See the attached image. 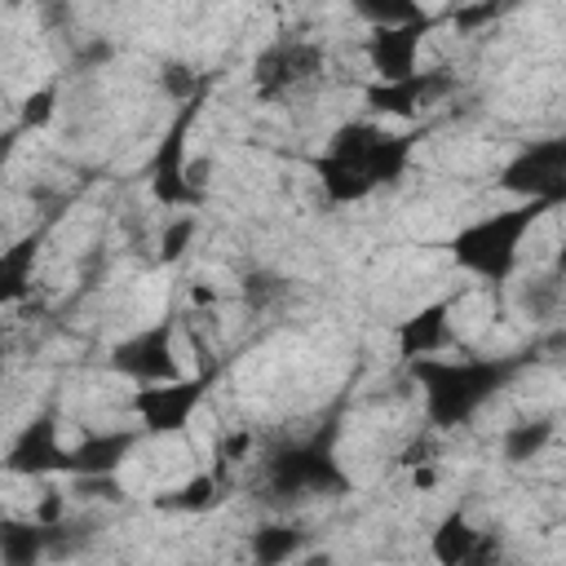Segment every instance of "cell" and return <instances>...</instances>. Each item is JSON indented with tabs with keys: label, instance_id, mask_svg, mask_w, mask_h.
Returning a JSON list of instances; mask_svg holds the SVG:
<instances>
[{
	"label": "cell",
	"instance_id": "22",
	"mask_svg": "<svg viewBox=\"0 0 566 566\" xmlns=\"http://www.w3.org/2000/svg\"><path fill=\"white\" fill-rule=\"evenodd\" d=\"M190 234H195V217H181V221H172V226L164 230V243H159V256H164V261H172V256H181V252H186V243H190Z\"/></svg>",
	"mask_w": 566,
	"mask_h": 566
},
{
	"label": "cell",
	"instance_id": "18",
	"mask_svg": "<svg viewBox=\"0 0 566 566\" xmlns=\"http://www.w3.org/2000/svg\"><path fill=\"white\" fill-rule=\"evenodd\" d=\"M296 548H301V531H292V526H261V531L248 539V553H252L256 562H265V566L296 557Z\"/></svg>",
	"mask_w": 566,
	"mask_h": 566
},
{
	"label": "cell",
	"instance_id": "8",
	"mask_svg": "<svg viewBox=\"0 0 566 566\" xmlns=\"http://www.w3.org/2000/svg\"><path fill=\"white\" fill-rule=\"evenodd\" d=\"M429 27H433V22H429L424 13L411 18V22L376 27L371 40H367V62H371V71H376L380 80H407L411 71H420L416 57H420V40H424Z\"/></svg>",
	"mask_w": 566,
	"mask_h": 566
},
{
	"label": "cell",
	"instance_id": "28",
	"mask_svg": "<svg viewBox=\"0 0 566 566\" xmlns=\"http://www.w3.org/2000/svg\"><path fill=\"white\" fill-rule=\"evenodd\" d=\"M0 367H4V340H0Z\"/></svg>",
	"mask_w": 566,
	"mask_h": 566
},
{
	"label": "cell",
	"instance_id": "6",
	"mask_svg": "<svg viewBox=\"0 0 566 566\" xmlns=\"http://www.w3.org/2000/svg\"><path fill=\"white\" fill-rule=\"evenodd\" d=\"M172 332H177V323L164 318V323H155V327L128 336L124 345H115L111 363H115L124 376L142 380V385L172 380V376H181V367H177V349H172Z\"/></svg>",
	"mask_w": 566,
	"mask_h": 566
},
{
	"label": "cell",
	"instance_id": "7",
	"mask_svg": "<svg viewBox=\"0 0 566 566\" xmlns=\"http://www.w3.org/2000/svg\"><path fill=\"white\" fill-rule=\"evenodd\" d=\"M504 186L517 190V195H526V199L557 203L562 199V186H566V142H535L531 150H522L509 164Z\"/></svg>",
	"mask_w": 566,
	"mask_h": 566
},
{
	"label": "cell",
	"instance_id": "15",
	"mask_svg": "<svg viewBox=\"0 0 566 566\" xmlns=\"http://www.w3.org/2000/svg\"><path fill=\"white\" fill-rule=\"evenodd\" d=\"M35 252H40V234H27L13 248H0V305H13L31 292Z\"/></svg>",
	"mask_w": 566,
	"mask_h": 566
},
{
	"label": "cell",
	"instance_id": "2",
	"mask_svg": "<svg viewBox=\"0 0 566 566\" xmlns=\"http://www.w3.org/2000/svg\"><path fill=\"white\" fill-rule=\"evenodd\" d=\"M544 208H553V203H548V199H522V203L509 208V212L478 217L473 226H464V230L455 234V243H451L455 261H460L464 270H473L478 279H486V283H504V279L513 274V265H517V248H522L526 230L535 226V217H539Z\"/></svg>",
	"mask_w": 566,
	"mask_h": 566
},
{
	"label": "cell",
	"instance_id": "20",
	"mask_svg": "<svg viewBox=\"0 0 566 566\" xmlns=\"http://www.w3.org/2000/svg\"><path fill=\"white\" fill-rule=\"evenodd\" d=\"M354 9H358L371 27H394V22L420 18V4H416V0H354Z\"/></svg>",
	"mask_w": 566,
	"mask_h": 566
},
{
	"label": "cell",
	"instance_id": "26",
	"mask_svg": "<svg viewBox=\"0 0 566 566\" xmlns=\"http://www.w3.org/2000/svg\"><path fill=\"white\" fill-rule=\"evenodd\" d=\"M411 486H416V491H433V486H438V469H433V460L411 464Z\"/></svg>",
	"mask_w": 566,
	"mask_h": 566
},
{
	"label": "cell",
	"instance_id": "16",
	"mask_svg": "<svg viewBox=\"0 0 566 566\" xmlns=\"http://www.w3.org/2000/svg\"><path fill=\"white\" fill-rule=\"evenodd\" d=\"M40 553H49V526L31 522H0V562L9 566H27Z\"/></svg>",
	"mask_w": 566,
	"mask_h": 566
},
{
	"label": "cell",
	"instance_id": "25",
	"mask_svg": "<svg viewBox=\"0 0 566 566\" xmlns=\"http://www.w3.org/2000/svg\"><path fill=\"white\" fill-rule=\"evenodd\" d=\"M252 451V429H234L221 438V464H239Z\"/></svg>",
	"mask_w": 566,
	"mask_h": 566
},
{
	"label": "cell",
	"instance_id": "13",
	"mask_svg": "<svg viewBox=\"0 0 566 566\" xmlns=\"http://www.w3.org/2000/svg\"><path fill=\"white\" fill-rule=\"evenodd\" d=\"M447 314H451V305L442 301V305H429V310L402 318V327H398L402 358H429V354H438L447 345V332H451V318Z\"/></svg>",
	"mask_w": 566,
	"mask_h": 566
},
{
	"label": "cell",
	"instance_id": "12",
	"mask_svg": "<svg viewBox=\"0 0 566 566\" xmlns=\"http://www.w3.org/2000/svg\"><path fill=\"white\" fill-rule=\"evenodd\" d=\"M429 553H433L438 562H447V566H473V562H486V557L495 553V539L482 535V531H473V526L464 522V513H451V517L433 531Z\"/></svg>",
	"mask_w": 566,
	"mask_h": 566
},
{
	"label": "cell",
	"instance_id": "27",
	"mask_svg": "<svg viewBox=\"0 0 566 566\" xmlns=\"http://www.w3.org/2000/svg\"><path fill=\"white\" fill-rule=\"evenodd\" d=\"M190 301H195V305H212V301H217V287H195Z\"/></svg>",
	"mask_w": 566,
	"mask_h": 566
},
{
	"label": "cell",
	"instance_id": "9",
	"mask_svg": "<svg viewBox=\"0 0 566 566\" xmlns=\"http://www.w3.org/2000/svg\"><path fill=\"white\" fill-rule=\"evenodd\" d=\"M318 71H323V49L318 44L283 40L256 62V84H261V93H283V88H292V84H301Z\"/></svg>",
	"mask_w": 566,
	"mask_h": 566
},
{
	"label": "cell",
	"instance_id": "19",
	"mask_svg": "<svg viewBox=\"0 0 566 566\" xmlns=\"http://www.w3.org/2000/svg\"><path fill=\"white\" fill-rule=\"evenodd\" d=\"M553 438V420H526L504 433V460H535Z\"/></svg>",
	"mask_w": 566,
	"mask_h": 566
},
{
	"label": "cell",
	"instance_id": "14",
	"mask_svg": "<svg viewBox=\"0 0 566 566\" xmlns=\"http://www.w3.org/2000/svg\"><path fill=\"white\" fill-rule=\"evenodd\" d=\"M318 186H323V195L332 203H358V199H367L376 190V181H371V172L363 164L332 159V155L318 159Z\"/></svg>",
	"mask_w": 566,
	"mask_h": 566
},
{
	"label": "cell",
	"instance_id": "1",
	"mask_svg": "<svg viewBox=\"0 0 566 566\" xmlns=\"http://www.w3.org/2000/svg\"><path fill=\"white\" fill-rule=\"evenodd\" d=\"M416 363V380L424 385V411L433 424H460L469 420L517 367L522 358H460V363H438L429 358H411Z\"/></svg>",
	"mask_w": 566,
	"mask_h": 566
},
{
	"label": "cell",
	"instance_id": "3",
	"mask_svg": "<svg viewBox=\"0 0 566 566\" xmlns=\"http://www.w3.org/2000/svg\"><path fill=\"white\" fill-rule=\"evenodd\" d=\"M195 111H199V97H186L177 124L164 133V142L155 150V164H150V195L164 208H190V203H199V190L186 181V128H190Z\"/></svg>",
	"mask_w": 566,
	"mask_h": 566
},
{
	"label": "cell",
	"instance_id": "10",
	"mask_svg": "<svg viewBox=\"0 0 566 566\" xmlns=\"http://www.w3.org/2000/svg\"><path fill=\"white\" fill-rule=\"evenodd\" d=\"M62 464H66V447H57V429H53V420L44 416V420H31L22 433H18V442L9 447V455H4V469H13V473H62Z\"/></svg>",
	"mask_w": 566,
	"mask_h": 566
},
{
	"label": "cell",
	"instance_id": "23",
	"mask_svg": "<svg viewBox=\"0 0 566 566\" xmlns=\"http://www.w3.org/2000/svg\"><path fill=\"white\" fill-rule=\"evenodd\" d=\"M164 93L177 97V102L195 97V75H190V66H164Z\"/></svg>",
	"mask_w": 566,
	"mask_h": 566
},
{
	"label": "cell",
	"instance_id": "21",
	"mask_svg": "<svg viewBox=\"0 0 566 566\" xmlns=\"http://www.w3.org/2000/svg\"><path fill=\"white\" fill-rule=\"evenodd\" d=\"M53 102H57L53 88H35V93L22 102V124H27V128H44V124L53 119Z\"/></svg>",
	"mask_w": 566,
	"mask_h": 566
},
{
	"label": "cell",
	"instance_id": "24",
	"mask_svg": "<svg viewBox=\"0 0 566 566\" xmlns=\"http://www.w3.org/2000/svg\"><path fill=\"white\" fill-rule=\"evenodd\" d=\"M62 513H66V495H62V491H44L31 517H35L40 526H57V522H62Z\"/></svg>",
	"mask_w": 566,
	"mask_h": 566
},
{
	"label": "cell",
	"instance_id": "5",
	"mask_svg": "<svg viewBox=\"0 0 566 566\" xmlns=\"http://www.w3.org/2000/svg\"><path fill=\"white\" fill-rule=\"evenodd\" d=\"M270 486L279 495H314V491H340L345 478L327 455V447L310 442V447H287L270 460Z\"/></svg>",
	"mask_w": 566,
	"mask_h": 566
},
{
	"label": "cell",
	"instance_id": "17",
	"mask_svg": "<svg viewBox=\"0 0 566 566\" xmlns=\"http://www.w3.org/2000/svg\"><path fill=\"white\" fill-rule=\"evenodd\" d=\"M217 491H221V482H217L212 473H199V478H190L186 486H177V491L159 495L155 504H159V509H168V513H203V509H212V504H217Z\"/></svg>",
	"mask_w": 566,
	"mask_h": 566
},
{
	"label": "cell",
	"instance_id": "11",
	"mask_svg": "<svg viewBox=\"0 0 566 566\" xmlns=\"http://www.w3.org/2000/svg\"><path fill=\"white\" fill-rule=\"evenodd\" d=\"M133 442H137V433H128V429H119V433H93V438H84V442H75V447L66 451L62 473H71V478L115 473V469L124 464V455L133 451Z\"/></svg>",
	"mask_w": 566,
	"mask_h": 566
},
{
	"label": "cell",
	"instance_id": "4",
	"mask_svg": "<svg viewBox=\"0 0 566 566\" xmlns=\"http://www.w3.org/2000/svg\"><path fill=\"white\" fill-rule=\"evenodd\" d=\"M203 385H208V376H172V380H155L150 389H137L133 407L142 416V429L146 433H177L190 420V411L199 407Z\"/></svg>",
	"mask_w": 566,
	"mask_h": 566
}]
</instances>
